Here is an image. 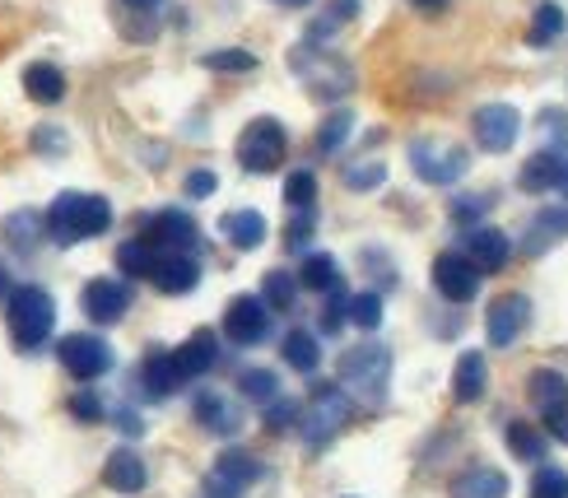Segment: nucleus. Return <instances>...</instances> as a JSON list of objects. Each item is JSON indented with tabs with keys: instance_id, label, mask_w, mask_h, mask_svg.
Returning a JSON list of instances; mask_svg holds the SVG:
<instances>
[{
	"instance_id": "cd10ccee",
	"label": "nucleus",
	"mask_w": 568,
	"mask_h": 498,
	"mask_svg": "<svg viewBox=\"0 0 568 498\" xmlns=\"http://www.w3.org/2000/svg\"><path fill=\"white\" fill-rule=\"evenodd\" d=\"M298 284H303V289H313V294L345 289L341 266H336V256H331V252H307L303 256V271H298Z\"/></svg>"
},
{
	"instance_id": "dca6fc26",
	"label": "nucleus",
	"mask_w": 568,
	"mask_h": 498,
	"mask_svg": "<svg viewBox=\"0 0 568 498\" xmlns=\"http://www.w3.org/2000/svg\"><path fill=\"white\" fill-rule=\"evenodd\" d=\"M150 280H154L159 294H173V298L178 294H192L196 284H201V261L192 252H159Z\"/></svg>"
},
{
	"instance_id": "8fccbe9b",
	"label": "nucleus",
	"mask_w": 568,
	"mask_h": 498,
	"mask_svg": "<svg viewBox=\"0 0 568 498\" xmlns=\"http://www.w3.org/2000/svg\"><path fill=\"white\" fill-rule=\"evenodd\" d=\"M546 429L555 434V443H568V410H550L546 415Z\"/></svg>"
},
{
	"instance_id": "bb28decb",
	"label": "nucleus",
	"mask_w": 568,
	"mask_h": 498,
	"mask_svg": "<svg viewBox=\"0 0 568 498\" xmlns=\"http://www.w3.org/2000/svg\"><path fill=\"white\" fill-rule=\"evenodd\" d=\"M527 396H531V406L540 415H550V410H568V377L555 373V368H536L527 377Z\"/></svg>"
},
{
	"instance_id": "e433bc0d",
	"label": "nucleus",
	"mask_w": 568,
	"mask_h": 498,
	"mask_svg": "<svg viewBox=\"0 0 568 498\" xmlns=\"http://www.w3.org/2000/svg\"><path fill=\"white\" fill-rule=\"evenodd\" d=\"M239 392L243 400H256V406H266V400L280 396V377L271 368H243L239 373Z\"/></svg>"
},
{
	"instance_id": "c85d7f7f",
	"label": "nucleus",
	"mask_w": 568,
	"mask_h": 498,
	"mask_svg": "<svg viewBox=\"0 0 568 498\" xmlns=\"http://www.w3.org/2000/svg\"><path fill=\"white\" fill-rule=\"evenodd\" d=\"M0 238H6L14 252H33L47 238V224H42L38 210H14V215H6V224H0Z\"/></svg>"
},
{
	"instance_id": "a211bd4d",
	"label": "nucleus",
	"mask_w": 568,
	"mask_h": 498,
	"mask_svg": "<svg viewBox=\"0 0 568 498\" xmlns=\"http://www.w3.org/2000/svg\"><path fill=\"white\" fill-rule=\"evenodd\" d=\"M192 415H196L201 429H210L215 438H233V434L243 429V410L233 406L229 396H220V392H196Z\"/></svg>"
},
{
	"instance_id": "7ed1b4c3",
	"label": "nucleus",
	"mask_w": 568,
	"mask_h": 498,
	"mask_svg": "<svg viewBox=\"0 0 568 498\" xmlns=\"http://www.w3.org/2000/svg\"><path fill=\"white\" fill-rule=\"evenodd\" d=\"M341 387L349 396L368 400V406H383L387 387H392V349L383 341H359L341 354Z\"/></svg>"
},
{
	"instance_id": "a18cd8bd",
	"label": "nucleus",
	"mask_w": 568,
	"mask_h": 498,
	"mask_svg": "<svg viewBox=\"0 0 568 498\" xmlns=\"http://www.w3.org/2000/svg\"><path fill=\"white\" fill-rule=\"evenodd\" d=\"M345 303H349L345 289H331L326 294V307H322V331H326V336H336V331L345 326Z\"/></svg>"
},
{
	"instance_id": "72a5a7b5",
	"label": "nucleus",
	"mask_w": 568,
	"mask_h": 498,
	"mask_svg": "<svg viewBox=\"0 0 568 498\" xmlns=\"http://www.w3.org/2000/svg\"><path fill=\"white\" fill-rule=\"evenodd\" d=\"M508 447H513L517 461H531V466L546 461V453H550L546 438H540V429H531L527 419H513V424H508Z\"/></svg>"
},
{
	"instance_id": "412c9836",
	"label": "nucleus",
	"mask_w": 568,
	"mask_h": 498,
	"mask_svg": "<svg viewBox=\"0 0 568 498\" xmlns=\"http://www.w3.org/2000/svg\"><path fill=\"white\" fill-rule=\"evenodd\" d=\"M485 383H489V364H485V354L480 349H466L457 368H453V396H457V406H476V400L485 396Z\"/></svg>"
},
{
	"instance_id": "c9c22d12",
	"label": "nucleus",
	"mask_w": 568,
	"mask_h": 498,
	"mask_svg": "<svg viewBox=\"0 0 568 498\" xmlns=\"http://www.w3.org/2000/svg\"><path fill=\"white\" fill-rule=\"evenodd\" d=\"M564 29H568V19H564V10L555 6V0H546L536 14H531V29H527V42L531 47H550L555 38H564Z\"/></svg>"
},
{
	"instance_id": "4468645a",
	"label": "nucleus",
	"mask_w": 568,
	"mask_h": 498,
	"mask_svg": "<svg viewBox=\"0 0 568 498\" xmlns=\"http://www.w3.org/2000/svg\"><path fill=\"white\" fill-rule=\"evenodd\" d=\"M434 289L447 298V303H470L480 294V271L470 266L462 252H443L434 261Z\"/></svg>"
},
{
	"instance_id": "423d86ee",
	"label": "nucleus",
	"mask_w": 568,
	"mask_h": 498,
	"mask_svg": "<svg viewBox=\"0 0 568 498\" xmlns=\"http://www.w3.org/2000/svg\"><path fill=\"white\" fill-rule=\"evenodd\" d=\"M410 169L429 186H453L470 173V150L447 145V140H415L410 145Z\"/></svg>"
},
{
	"instance_id": "c03bdc74",
	"label": "nucleus",
	"mask_w": 568,
	"mask_h": 498,
	"mask_svg": "<svg viewBox=\"0 0 568 498\" xmlns=\"http://www.w3.org/2000/svg\"><path fill=\"white\" fill-rule=\"evenodd\" d=\"M70 415L75 419H84V424H99L108 410H103V396L99 392H75L70 396Z\"/></svg>"
},
{
	"instance_id": "5701e85b",
	"label": "nucleus",
	"mask_w": 568,
	"mask_h": 498,
	"mask_svg": "<svg viewBox=\"0 0 568 498\" xmlns=\"http://www.w3.org/2000/svg\"><path fill=\"white\" fill-rule=\"evenodd\" d=\"M453 498H508V476L499 466H466L453 480Z\"/></svg>"
},
{
	"instance_id": "0eeeda50",
	"label": "nucleus",
	"mask_w": 568,
	"mask_h": 498,
	"mask_svg": "<svg viewBox=\"0 0 568 498\" xmlns=\"http://www.w3.org/2000/svg\"><path fill=\"white\" fill-rule=\"evenodd\" d=\"M57 359L70 377H80V383H99V377L112 373L116 354L103 336H93V331H70V336L57 345Z\"/></svg>"
},
{
	"instance_id": "5fc2aeb1",
	"label": "nucleus",
	"mask_w": 568,
	"mask_h": 498,
	"mask_svg": "<svg viewBox=\"0 0 568 498\" xmlns=\"http://www.w3.org/2000/svg\"><path fill=\"white\" fill-rule=\"evenodd\" d=\"M415 6H419V10H443L447 0H415Z\"/></svg>"
},
{
	"instance_id": "b1692460",
	"label": "nucleus",
	"mask_w": 568,
	"mask_h": 498,
	"mask_svg": "<svg viewBox=\"0 0 568 498\" xmlns=\"http://www.w3.org/2000/svg\"><path fill=\"white\" fill-rule=\"evenodd\" d=\"M140 387H145V396H154V400L173 396L182 387V377L173 368V354L169 349H150L145 354V364H140Z\"/></svg>"
},
{
	"instance_id": "473e14b6",
	"label": "nucleus",
	"mask_w": 568,
	"mask_h": 498,
	"mask_svg": "<svg viewBox=\"0 0 568 498\" xmlns=\"http://www.w3.org/2000/svg\"><path fill=\"white\" fill-rule=\"evenodd\" d=\"M262 303L271 307V313H290V307L298 303V275H290V271H266V280H262Z\"/></svg>"
},
{
	"instance_id": "a878e982",
	"label": "nucleus",
	"mask_w": 568,
	"mask_h": 498,
	"mask_svg": "<svg viewBox=\"0 0 568 498\" xmlns=\"http://www.w3.org/2000/svg\"><path fill=\"white\" fill-rule=\"evenodd\" d=\"M568 154L564 150H540L523 163V173H517V186H523L527 196H540V192H555V177H559V163Z\"/></svg>"
},
{
	"instance_id": "f257e3e1",
	"label": "nucleus",
	"mask_w": 568,
	"mask_h": 498,
	"mask_svg": "<svg viewBox=\"0 0 568 498\" xmlns=\"http://www.w3.org/2000/svg\"><path fill=\"white\" fill-rule=\"evenodd\" d=\"M42 224H47V238L57 247H75V243H89V238H99V233L112 228V205H108V196L61 192L42 210Z\"/></svg>"
},
{
	"instance_id": "ea45409f",
	"label": "nucleus",
	"mask_w": 568,
	"mask_h": 498,
	"mask_svg": "<svg viewBox=\"0 0 568 498\" xmlns=\"http://www.w3.org/2000/svg\"><path fill=\"white\" fill-rule=\"evenodd\" d=\"M531 498H568V470L536 461V476H531Z\"/></svg>"
},
{
	"instance_id": "39448f33",
	"label": "nucleus",
	"mask_w": 568,
	"mask_h": 498,
	"mask_svg": "<svg viewBox=\"0 0 568 498\" xmlns=\"http://www.w3.org/2000/svg\"><path fill=\"white\" fill-rule=\"evenodd\" d=\"M284 154H290V131H284L275 116H256V122L243 126L239 135V163H243V173H275Z\"/></svg>"
},
{
	"instance_id": "20e7f679",
	"label": "nucleus",
	"mask_w": 568,
	"mask_h": 498,
	"mask_svg": "<svg viewBox=\"0 0 568 498\" xmlns=\"http://www.w3.org/2000/svg\"><path fill=\"white\" fill-rule=\"evenodd\" d=\"M349 415H354V406H349L345 387H331L326 383V387L313 392L307 410H298V434H303V443L313 447V453H322V447L349 424Z\"/></svg>"
},
{
	"instance_id": "2eb2a0df",
	"label": "nucleus",
	"mask_w": 568,
	"mask_h": 498,
	"mask_svg": "<svg viewBox=\"0 0 568 498\" xmlns=\"http://www.w3.org/2000/svg\"><path fill=\"white\" fill-rule=\"evenodd\" d=\"M145 238L159 252H192V247H201V228L186 210H159V215H150V224H145Z\"/></svg>"
},
{
	"instance_id": "864d4df0",
	"label": "nucleus",
	"mask_w": 568,
	"mask_h": 498,
	"mask_svg": "<svg viewBox=\"0 0 568 498\" xmlns=\"http://www.w3.org/2000/svg\"><path fill=\"white\" fill-rule=\"evenodd\" d=\"M275 6H284V10H303V6H313V0H275Z\"/></svg>"
},
{
	"instance_id": "4be33fe9",
	"label": "nucleus",
	"mask_w": 568,
	"mask_h": 498,
	"mask_svg": "<svg viewBox=\"0 0 568 498\" xmlns=\"http://www.w3.org/2000/svg\"><path fill=\"white\" fill-rule=\"evenodd\" d=\"M220 233H224V238L233 243V247H239V252H256V247H262L266 243V215H262V210H229V215L220 220Z\"/></svg>"
},
{
	"instance_id": "f3484780",
	"label": "nucleus",
	"mask_w": 568,
	"mask_h": 498,
	"mask_svg": "<svg viewBox=\"0 0 568 498\" xmlns=\"http://www.w3.org/2000/svg\"><path fill=\"white\" fill-rule=\"evenodd\" d=\"M169 354H173V368H178L182 383H192V377H205L220 364V341H215V331H196V336H186Z\"/></svg>"
},
{
	"instance_id": "58836bf2",
	"label": "nucleus",
	"mask_w": 568,
	"mask_h": 498,
	"mask_svg": "<svg viewBox=\"0 0 568 498\" xmlns=\"http://www.w3.org/2000/svg\"><path fill=\"white\" fill-rule=\"evenodd\" d=\"M201 65H205V70H220V75H252L256 57L243 52V47H224V52H205Z\"/></svg>"
},
{
	"instance_id": "6e6552de",
	"label": "nucleus",
	"mask_w": 568,
	"mask_h": 498,
	"mask_svg": "<svg viewBox=\"0 0 568 498\" xmlns=\"http://www.w3.org/2000/svg\"><path fill=\"white\" fill-rule=\"evenodd\" d=\"M262 476H266V461L262 457H252L247 447H224V453L215 457V466H210V476H205V494H215V498H243Z\"/></svg>"
},
{
	"instance_id": "9b49d317",
	"label": "nucleus",
	"mask_w": 568,
	"mask_h": 498,
	"mask_svg": "<svg viewBox=\"0 0 568 498\" xmlns=\"http://www.w3.org/2000/svg\"><path fill=\"white\" fill-rule=\"evenodd\" d=\"M80 307H84V317H89L93 326L122 322V317L131 313V284H126V280H112V275L89 280L84 294H80Z\"/></svg>"
},
{
	"instance_id": "7c9ffc66",
	"label": "nucleus",
	"mask_w": 568,
	"mask_h": 498,
	"mask_svg": "<svg viewBox=\"0 0 568 498\" xmlns=\"http://www.w3.org/2000/svg\"><path fill=\"white\" fill-rule=\"evenodd\" d=\"M154 256H159V247L145 238V233H140V238H126L122 247H116V266H122L126 280H150Z\"/></svg>"
},
{
	"instance_id": "c756f323",
	"label": "nucleus",
	"mask_w": 568,
	"mask_h": 498,
	"mask_svg": "<svg viewBox=\"0 0 568 498\" xmlns=\"http://www.w3.org/2000/svg\"><path fill=\"white\" fill-rule=\"evenodd\" d=\"M280 354H284V364H290L294 373H317L322 368V341L313 336V331H303V326H294L290 336H284Z\"/></svg>"
},
{
	"instance_id": "79ce46f5",
	"label": "nucleus",
	"mask_w": 568,
	"mask_h": 498,
	"mask_svg": "<svg viewBox=\"0 0 568 498\" xmlns=\"http://www.w3.org/2000/svg\"><path fill=\"white\" fill-rule=\"evenodd\" d=\"M294 419H298V400H294V396H275V400H266V429H271V434L290 429Z\"/></svg>"
},
{
	"instance_id": "4c0bfd02",
	"label": "nucleus",
	"mask_w": 568,
	"mask_h": 498,
	"mask_svg": "<svg viewBox=\"0 0 568 498\" xmlns=\"http://www.w3.org/2000/svg\"><path fill=\"white\" fill-rule=\"evenodd\" d=\"M317 201V173L313 169H294L290 177H284V205L290 210H313Z\"/></svg>"
},
{
	"instance_id": "3c124183",
	"label": "nucleus",
	"mask_w": 568,
	"mask_h": 498,
	"mask_svg": "<svg viewBox=\"0 0 568 498\" xmlns=\"http://www.w3.org/2000/svg\"><path fill=\"white\" fill-rule=\"evenodd\" d=\"M122 6H126V10H140V14H154L163 0H122Z\"/></svg>"
},
{
	"instance_id": "6e6d98bb",
	"label": "nucleus",
	"mask_w": 568,
	"mask_h": 498,
	"mask_svg": "<svg viewBox=\"0 0 568 498\" xmlns=\"http://www.w3.org/2000/svg\"><path fill=\"white\" fill-rule=\"evenodd\" d=\"M10 289H14V284H10V275L0 271V298H10Z\"/></svg>"
},
{
	"instance_id": "f8f14e48",
	"label": "nucleus",
	"mask_w": 568,
	"mask_h": 498,
	"mask_svg": "<svg viewBox=\"0 0 568 498\" xmlns=\"http://www.w3.org/2000/svg\"><path fill=\"white\" fill-rule=\"evenodd\" d=\"M531 326V298L527 294H499L485 313V336L494 349L517 345V336Z\"/></svg>"
},
{
	"instance_id": "393cba45",
	"label": "nucleus",
	"mask_w": 568,
	"mask_h": 498,
	"mask_svg": "<svg viewBox=\"0 0 568 498\" xmlns=\"http://www.w3.org/2000/svg\"><path fill=\"white\" fill-rule=\"evenodd\" d=\"M23 89H29L33 103L57 108L65 99V75H61L52 61H33V65H23Z\"/></svg>"
},
{
	"instance_id": "9d476101",
	"label": "nucleus",
	"mask_w": 568,
	"mask_h": 498,
	"mask_svg": "<svg viewBox=\"0 0 568 498\" xmlns=\"http://www.w3.org/2000/svg\"><path fill=\"white\" fill-rule=\"evenodd\" d=\"M224 336L233 345H266L271 341V307L256 294H239L224 307Z\"/></svg>"
},
{
	"instance_id": "4d7b16f0",
	"label": "nucleus",
	"mask_w": 568,
	"mask_h": 498,
	"mask_svg": "<svg viewBox=\"0 0 568 498\" xmlns=\"http://www.w3.org/2000/svg\"><path fill=\"white\" fill-rule=\"evenodd\" d=\"M201 498H215V494H205V489H201Z\"/></svg>"
},
{
	"instance_id": "603ef678",
	"label": "nucleus",
	"mask_w": 568,
	"mask_h": 498,
	"mask_svg": "<svg viewBox=\"0 0 568 498\" xmlns=\"http://www.w3.org/2000/svg\"><path fill=\"white\" fill-rule=\"evenodd\" d=\"M555 192H559V196L568 201V159L559 163V177H555Z\"/></svg>"
},
{
	"instance_id": "ddd939ff",
	"label": "nucleus",
	"mask_w": 568,
	"mask_h": 498,
	"mask_svg": "<svg viewBox=\"0 0 568 498\" xmlns=\"http://www.w3.org/2000/svg\"><path fill=\"white\" fill-rule=\"evenodd\" d=\"M462 256L476 266L480 275H499L508 271V261H513V238L504 228H494V224H480V228H470L466 233V243H462Z\"/></svg>"
},
{
	"instance_id": "a19ab883",
	"label": "nucleus",
	"mask_w": 568,
	"mask_h": 498,
	"mask_svg": "<svg viewBox=\"0 0 568 498\" xmlns=\"http://www.w3.org/2000/svg\"><path fill=\"white\" fill-rule=\"evenodd\" d=\"M387 182V163L373 159V163H349L345 169V186L349 192H377V186Z\"/></svg>"
},
{
	"instance_id": "6ab92c4d",
	"label": "nucleus",
	"mask_w": 568,
	"mask_h": 498,
	"mask_svg": "<svg viewBox=\"0 0 568 498\" xmlns=\"http://www.w3.org/2000/svg\"><path fill=\"white\" fill-rule=\"evenodd\" d=\"M103 485L112 494H140L150 485V466L145 457L135 453V447H116V453L103 461Z\"/></svg>"
},
{
	"instance_id": "f704fd0d",
	"label": "nucleus",
	"mask_w": 568,
	"mask_h": 498,
	"mask_svg": "<svg viewBox=\"0 0 568 498\" xmlns=\"http://www.w3.org/2000/svg\"><path fill=\"white\" fill-rule=\"evenodd\" d=\"M345 317L364 331V336H373L377 326H383V294L377 289H364V294H349L345 303Z\"/></svg>"
},
{
	"instance_id": "49530a36",
	"label": "nucleus",
	"mask_w": 568,
	"mask_h": 498,
	"mask_svg": "<svg viewBox=\"0 0 568 498\" xmlns=\"http://www.w3.org/2000/svg\"><path fill=\"white\" fill-rule=\"evenodd\" d=\"M215 186H220V177L210 169H192V173H186V182H182V192L192 201H205V196H215Z\"/></svg>"
},
{
	"instance_id": "aec40b11",
	"label": "nucleus",
	"mask_w": 568,
	"mask_h": 498,
	"mask_svg": "<svg viewBox=\"0 0 568 498\" xmlns=\"http://www.w3.org/2000/svg\"><path fill=\"white\" fill-rule=\"evenodd\" d=\"M568 238V205H546V210H536V220L527 224L523 233V252L527 256H546L555 243Z\"/></svg>"
},
{
	"instance_id": "09e8293b",
	"label": "nucleus",
	"mask_w": 568,
	"mask_h": 498,
	"mask_svg": "<svg viewBox=\"0 0 568 498\" xmlns=\"http://www.w3.org/2000/svg\"><path fill=\"white\" fill-rule=\"evenodd\" d=\"M33 145H38L42 154H61V145H65V135H61V131H47V126H42V131L33 135Z\"/></svg>"
},
{
	"instance_id": "de8ad7c7",
	"label": "nucleus",
	"mask_w": 568,
	"mask_h": 498,
	"mask_svg": "<svg viewBox=\"0 0 568 498\" xmlns=\"http://www.w3.org/2000/svg\"><path fill=\"white\" fill-rule=\"evenodd\" d=\"M480 210H485V196H462V201H453V220L457 224H476Z\"/></svg>"
},
{
	"instance_id": "37998d69",
	"label": "nucleus",
	"mask_w": 568,
	"mask_h": 498,
	"mask_svg": "<svg viewBox=\"0 0 568 498\" xmlns=\"http://www.w3.org/2000/svg\"><path fill=\"white\" fill-rule=\"evenodd\" d=\"M313 210H298V215H294V224L290 228H284V247H290V252H303L307 243H313Z\"/></svg>"
},
{
	"instance_id": "1a4fd4ad",
	"label": "nucleus",
	"mask_w": 568,
	"mask_h": 498,
	"mask_svg": "<svg viewBox=\"0 0 568 498\" xmlns=\"http://www.w3.org/2000/svg\"><path fill=\"white\" fill-rule=\"evenodd\" d=\"M470 135H476V145L485 154H508L517 145V135H523V112L513 103H485L470 116Z\"/></svg>"
},
{
	"instance_id": "f03ea898",
	"label": "nucleus",
	"mask_w": 568,
	"mask_h": 498,
	"mask_svg": "<svg viewBox=\"0 0 568 498\" xmlns=\"http://www.w3.org/2000/svg\"><path fill=\"white\" fill-rule=\"evenodd\" d=\"M6 326H10L14 349H23V354L42 349L57 331V298L47 294L42 284H14L6 298Z\"/></svg>"
},
{
	"instance_id": "2f4dec72",
	"label": "nucleus",
	"mask_w": 568,
	"mask_h": 498,
	"mask_svg": "<svg viewBox=\"0 0 568 498\" xmlns=\"http://www.w3.org/2000/svg\"><path fill=\"white\" fill-rule=\"evenodd\" d=\"M354 131V112L349 108H336V112H326V122L317 126V154H341L345 150V140Z\"/></svg>"
}]
</instances>
